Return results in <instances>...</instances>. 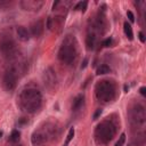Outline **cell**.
I'll use <instances>...</instances> for the list:
<instances>
[{
  "mask_svg": "<svg viewBox=\"0 0 146 146\" xmlns=\"http://www.w3.org/2000/svg\"><path fill=\"white\" fill-rule=\"evenodd\" d=\"M42 104L41 92L36 88H26L22 90L18 96V105L19 107L27 113H35Z\"/></svg>",
  "mask_w": 146,
  "mask_h": 146,
  "instance_id": "1",
  "label": "cell"
},
{
  "mask_svg": "<svg viewBox=\"0 0 146 146\" xmlns=\"http://www.w3.org/2000/svg\"><path fill=\"white\" fill-rule=\"evenodd\" d=\"M116 133V124L110 120L106 119L102 121L95 129V139L100 145L108 144Z\"/></svg>",
  "mask_w": 146,
  "mask_h": 146,
  "instance_id": "2",
  "label": "cell"
},
{
  "mask_svg": "<svg viewBox=\"0 0 146 146\" xmlns=\"http://www.w3.org/2000/svg\"><path fill=\"white\" fill-rule=\"evenodd\" d=\"M76 58V42L74 38L68 35L58 50V59L64 64H72Z\"/></svg>",
  "mask_w": 146,
  "mask_h": 146,
  "instance_id": "3",
  "label": "cell"
},
{
  "mask_svg": "<svg viewBox=\"0 0 146 146\" xmlns=\"http://www.w3.org/2000/svg\"><path fill=\"white\" fill-rule=\"evenodd\" d=\"M116 92L115 83L112 80H102L96 84L95 94L98 100L103 103H108L114 99Z\"/></svg>",
  "mask_w": 146,
  "mask_h": 146,
  "instance_id": "4",
  "label": "cell"
},
{
  "mask_svg": "<svg viewBox=\"0 0 146 146\" xmlns=\"http://www.w3.org/2000/svg\"><path fill=\"white\" fill-rule=\"evenodd\" d=\"M55 128L47 124L43 129H39L32 133L31 141L33 146H46L51 138H54Z\"/></svg>",
  "mask_w": 146,
  "mask_h": 146,
  "instance_id": "5",
  "label": "cell"
},
{
  "mask_svg": "<svg viewBox=\"0 0 146 146\" xmlns=\"http://www.w3.org/2000/svg\"><path fill=\"white\" fill-rule=\"evenodd\" d=\"M146 119V112L145 107L141 104H135L129 110V120L132 127L140 128L144 125Z\"/></svg>",
  "mask_w": 146,
  "mask_h": 146,
  "instance_id": "6",
  "label": "cell"
},
{
  "mask_svg": "<svg viewBox=\"0 0 146 146\" xmlns=\"http://www.w3.org/2000/svg\"><path fill=\"white\" fill-rule=\"evenodd\" d=\"M0 52L5 57H11L16 54V44L11 38H2L0 40Z\"/></svg>",
  "mask_w": 146,
  "mask_h": 146,
  "instance_id": "7",
  "label": "cell"
},
{
  "mask_svg": "<svg viewBox=\"0 0 146 146\" xmlns=\"http://www.w3.org/2000/svg\"><path fill=\"white\" fill-rule=\"evenodd\" d=\"M2 83L3 87L7 91H13L16 88L17 83V74L15 70H8L5 72L3 78H2Z\"/></svg>",
  "mask_w": 146,
  "mask_h": 146,
  "instance_id": "8",
  "label": "cell"
},
{
  "mask_svg": "<svg viewBox=\"0 0 146 146\" xmlns=\"http://www.w3.org/2000/svg\"><path fill=\"white\" fill-rule=\"evenodd\" d=\"M43 81H44V84L50 90H54L57 88V75L51 67H48L43 72Z\"/></svg>",
  "mask_w": 146,
  "mask_h": 146,
  "instance_id": "9",
  "label": "cell"
},
{
  "mask_svg": "<svg viewBox=\"0 0 146 146\" xmlns=\"http://www.w3.org/2000/svg\"><path fill=\"white\" fill-rule=\"evenodd\" d=\"M42 6H43V1H40V0H22L21 1V7L24 10L35 11V10H39Z\"/></svg>",
  "mask_w": 146,
  "mask_h": 146,
  "instance_id": "10",
  "label": "cell"
},
{
  "mask_svg": "<svg viewBox=\"0 0 146 146\" xmlns=\"http://www.w3.org/2000/svg\"><path fill=\"white\" fill-rule=\"evenodd\" d=\"M43 31H44V24H43V19H41V18L38 19V21H35L31 25V33L34 36H36V38L41 36L42 33H43Z\"/></svg>",
  "mask_w": 146,
  "mask_h": 146,
  "instance_id": "11",
  "label": "cell"
},
{
  "mask_svg": "<svg viewBox=\"0 0 146 146\" xmlns=\"http://www.w3.org/2000/svg\"><path fill=\"white\" fill-rule=\"evenodd\" d=\"M83 103H84V95H83V94L78 95V96L74 98V100H73L72 110H73V111H79V110L82 107Z\"/></svg>",
  "mask_w": 146,
  "mask_h": 146,
  "instance_id": "12",
  "label": "cell"
},
{
  "mask_svg": "<svg viewBox=\"0 0 146 146\" xmlns=\"http://www.w3.org/2000/svg\"><path fill=\"white\" fill-rule=\"evenodd\" d=\"M16 32H17V36H18L19 40L27 41L30 39V33H29V31L24 26H18L17 30H16Z\"/></svg>",
  "mask_w": 146,
  "mask_h": 146,
  "instance_id": "13",
  "label": "cell"
},
{
  "mask_svg": "<svg viewBox=\"0 0 146 146\" xmlns=\"http://www.w3.org/2000/svg\"><path fill=\"white\" fill-rule=\"evenodd\" d=\"M95 44H96V36L94 33H89L86 38V46H87V49H94L95 48Z\"/></svg>",
  "mask_w": 146,
  "mask_h": 146,
  "instance_id": "14",
  "label": "cell"
},
{
  "mask_svg": "<svg viewBox=\"0 0 146 146\" xmlns=\"http://www.w3.org/2000/svg\"><path fill=\"white\" fill-rule=\"evenodd\" d=\"M123 30H124V33H125L127 38H128L129 40H132V39H133V32H132L131 25H130L128 22H124V24H123Z\"/></svg>",
  "mask_w": 146,
  "mask_h": 146,
  "instance_id": "15",
  "label": "cell"
},
{
  "mask_svg": "<svg viewBox=\"0 0 146 146\" xmlns=\"http://www.w3.org/2000/svg\"><path fill=\"white\" fill-rule=\"evenodd\" d=\"M21 139V132L18 130H13L10 136H9V141L10 143H18Z\"/></svg>",
  "mask_w": 146,
  "mask_h": 146,
  "instance_id": "16",
  "label": "cell"
},
{
  "mask_svg": "<svg viewBox=\"0 0 146 146\" xmlns=\"http://www.w3.org/2000/svg\"><path fill=\"white\" fill-rule=\"evenodd\" d=\"M110 67L107 66V65H105V64H103V65H100L98 68H97V71H96V74L97 75H100V74H106V73H110Z\"/></svg>",
  "mask_w": 146,
  "mask_h": 146,
  "instance_id": "17",
  "label": "cell"
},
{
  "mask_svg": "<svg viewBox=\"0 0 146 146\" xmlns=\"http://www.w3.org/2000/svg\"><path fill=\"white\" fill-rule=\"evenodd\" d=\"M13 1H3V0H0V10H5L7 8H9L10 6H13Z\"/></svg>",
  "mask_w": 146,
  "mask_h": 146,
  "instance_id": "18",
  "label": "cell"
},
{
  "mask_svg": "<svg viewBox=\"0 0 146 146\" xmlns=\"http://www.w3.org/2000/svg\"><path fill=\"white\" fill-rule=\"evenodd\" d=\"M74 128H71L70 130H68V133H67V136H66V140H65V145H68V143L73 139V137H74Z\"/></svg>",
  "mask_w": 146,
  "mask_h": 146,
  "instance_id": "19",
  "label": "cell"
},
{
  "mask_svg": "<svg viewBox=\"0 0 146 146\" xmlns=\"http://www.w3.org/2000/svg\"><path fill=\"white\" fill-rule=\"evenodd\" d=\"M124 141H125V133H121L120 137H119V139H117V141L115 143L114 146H123Z\"/></svg>",
  "mask_w": 146,
  "mask_h": 146,
  "instance_id": "20",
  "label": "cell"
},
{
  "mask_svg": "<svg viewBox=\"0 0 146 146\" xmlns=\"http://www.w3.org/2000/svg\"><path fill=\"white\" fill-rule=\"evenodd\" d=\"M112 44H113V39L112 38H107V39H105L103 41V46L104 47H111Z\"/></svg>",
  "mask_w": 146,
  "mask_h": 146,
  "instance_id": "21",
  "label": "cell"
},
{
  "mask_svg": "<svg viewBox=\"0 0 146 146\" xmlns=\"http://www.w3.org/2000/svg\"><path fill=\"white\" fill-rule=\"evenodd\" d=\"M87 6H88V1H81V6H80V9L84 13L86 9H87Z\"/></svg>",
  "mask_w": 146,
  "mask_h": 146,
  "instance_id": "22",
  "label": "cell"
},
{
  "mask_svg": "<svg viewBox=\"0 0 146 146\" xmlns=\"http://www.w3.org/2000/svg\"><path fill=\"white\" fill-rule=\"evenodd\" d=\"M127 16H128V18H129V21H130V22H135V16H133L132 11L128 10V11H127Z\"/></svg>",
  "mask_w": 146,
  "mask_h": 146,
  "instance_id": "23",
  "label": "cell"
},
{
  "mask_svg": "<svg viewBox=\"0 0 146 146\" xmlns=\"http://www.w3.org/2000/svg\"><path fill=\"white\" fill-rule=\"evenodd\" d=\"M100 114H102V110H100V108H98V110H97V111L94 113L92 119H94V120H97V119H98V116H99Z\"/></svg>",
  "mask_w": 146,
  "mask_h": 146,
  "instance_id": "24",
  "label": "cell"
},
{
  "mask_svg": "<svg viewBox=\"0 0 146 146\" xmlns=\"http://www.w3.org/2000/svg\"><path fill=\"white\" fill-rule=\"evenodd\" d=\"M138 36H139V40H140V42H145V35H144V33L143 32H139L138 33Z\"/></svg>",
  "mask_w": 146,
  "mask_h": 146,
  "instance_id": "25",
  "label": "cell"
},
{
  "mask_svg": "<svg viewBox=\"0 0 146 146\" xmlns=\"http://www.w3.org/2000/svg\"><path fill=\"white\" fill-rule=\"evenodd\" d=\"M47 29L48 30H51V17H48L47 18Z\"/></svg>",
  "mask_w": 146,
  "mask_h": 146,
  "instance_id": "26",
  "label": "cell"
},
{
  "mask_svg": "<svg viewBox=\"0 0 146 146\" xmlns=\"http://www.w3.org/2000/svg\"><path fill=\"white\" fill-rule=\"evenodd\" d=\"M87 65H88V58H84L83 59V62H82V64H81V68L83 70V68H86L87 67Z\"/></svg>",
  "mask_w": 146,
  "mask_h": 146,
  "instance_id": "27",
  "label": "cell"
},
{
  "mask_svg": "<svg viewBox=\"0 0 146 146\" xmlns=\"http://www.w3.org/2000/svg\"><path fill=\"white\" fill-rule=\"evenodd\" d=\"M139 92H140V95L146 96V87H141V88L139 89Z\"/></svg>",
  "mask_w": 146,
  "mask_h": 146,
  "instance_id": "28",
  "label": "cell"
},
{
  "mask_svg": "<svg viewBox=\"0 0 146 146\" xmlns=\"http://www.w3.org/2000/svg\"><path fill=\"white\" fill-rule=\"evenodd\" d=\"M59 3H60V1H58V0H57V1H55V2L52 3V9L55 10V9H56V7H57V6L59 5Z\"/></svg>",
  "mask_w": 146,
  "mask_h": 146,
  "instance_id": "29",
  "label": "cell"
},
{
  "mask_svg": "<svg viewBox=\"0 0 146 146\" xmlns=\"http://www.w3.org/2000/svg\"><path fill=\"white\" fill-rule=\"evenodd\" d=\"M2 135H3V132H2V131H0V138L2 137Z\"/></svg>",
  "mask_w": 146,
  "mask_h": 146,
  "instance_id": "30",
  "label": "cell"
},
{
  "mask_svg": "<svg viewBox=\"0 0 146 146\" xmlns=\"http://www.w3.org/2000/svg\"><path fill=\"white\" fill-rule=\"evenodd\" d=\"M14 146H21V145H14Z\"/></svg>",
  "mask_w": 146,
  "mask_h": 146,
  "instance_id": "31",
  "label": "cell"
},
{
  "mask_svg": "<svg viewBox=\"0 0 146 146\" xmlns=\"http://www.w3.org/2000/svg\"><path fill=\"white\" fill-rule=\"evenodd\" d=\"M64 146H67V145H65V144H64Z\"/></svg>",
  "mask_w": 146,
  "mask_h": 146,
  "instance_id": "32",
  "label": "cell"
}]
</instances>
